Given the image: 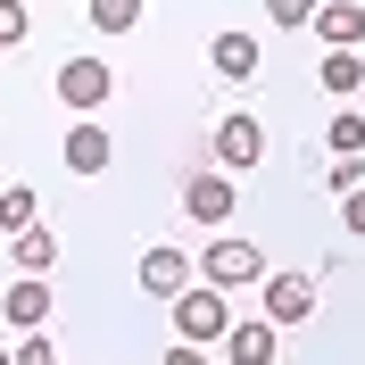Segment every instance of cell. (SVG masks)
Listing matches in <instances>:
<instances>
[{
    "mask_svg": "<svg viewBox=\"0 0 365 365\" xmlns=\"http://www.w3.org/2000/svg\"><path fill=\"white\" fill-rule=\"evenodd\" d=\"M316 42L324 50H357L365 42V9H357V0H324V9H316Z\"/></svg>",
    "mask_w": 365,
    "mask_h": 365,
    "instance_id": "obj_9",
    "label": "cell"
},
{
    "mask_svg": "<svg viewBox=\"0 0 365 365\" xmlns=\"http://www.w3.org/2000/svg\"><path fill=\"white\" fill-rule=\"evenodd\" d=\"M25 225H34V191L9 182V191H0V232H25Z\"/></svg>",
    "mask_w": 365,
    "mask_h": 365,
    "instance_id": "obj_17",
    "label": "cell"
},
{
    "mask_svg": "<svg viewBox=\"0 0 365 365\" xmlns=\"http://www.w3.org/2000/svg\"><path fill=\"white\" fill-rule=\"evenodd\" d=\"M25 34H34V17H25V0H0V50H17Z\"/></svg>",
    "mask_w": 365,
    "mask_h": 365,
    "instance_id": "obj_18",
    "label": "cell"
},
{
    "mask_svg": "<svg viewBox=\"0 0 365 365\" xmlns=\"http://www.w3.org/2000/svg\"><path fill=\"white\" fill-rule=\"evenodd\" d=\"M324 141H332V158H365V116H357V108H341Z\"/></svg>",
    "mask_w": 365,
    "mask_h": 365,
    "instance_id": "obj_15",
    "label": "cell"
},
{
    "mask_svg": "<svg viewBox=\"0 0 365 365\" xmlns=\"http://www.w3.org/2000/svg\"><path fill=\"white\" fill-rule=\"evenodd\" d=\"M266 9H274V25H316L324 0H266Z\"/></svg>",
    "mask_w": 365,
    "mask_h": 365,
    "instance_id": "obj_19",
    "label": "cell"
},
{
    "mask_svg": "<svg viewBox=\"0 0 365 365\" xmlns=\"http://www.w3.org/2000/svg\"><path fill=\"white\" fill-rule=\"evenodd\" d=\"M0 365H17V357H9V349H0Z\"/></svg>",
    "mask_w": 365,
    "mask_h": 365,
    "instance_id": "obj_24",
    "label": "cell"
},
{
    "mask_svg": "<svg viewBox=\"0 0 365 365\" xmlns=\"http://www.w3.org/2000/svg\"><path fill=\"white\" fill-rule=\"evenodd\" d=\"M324 182L349 200V191H365V166H357V158H341V166H324Z\"/></svg>",
    "mask_w": 365,
    "mask_h": 365,
    "instance_id": "obj_20",
    "label": "cell"
},
{
    "mask_svg": "<svg viewBox=\"0 0 365 365\" xmlns=\"http://www.w3.org/2000/svg\"><path fill=\"white\" fill-rule=\"evenodd\" d=\"M108 158H116L108 125H91V116H83V125L67 133V166H75V175H108Z\"/></svg>",
    "mask_w": 365,
    "mask_h": 365,
    "instance_id": "obj_11",
    "label": "cell"
},
{
    "mask_svg": "<svg viewBox=\"0 0 365 365\" xmlns=\"http://www.w3.org/2000/svg\"><path fill=\"white\" fill-rule=\"evenodd\" d=\"M365 83V58L357 50H324V91H357Z\"/></svg>",
    "mask_w": 365,
    "mask_h": 365,
    "instance_id": "obj_14",
    "label": "cell"
},
{
    "mask_svg": "<svg viewBox=\"0 0 365 365\" xmlns=\"http://www.w3.org/2000/svg\"><path fill=\"white\" fill-rule=\"evenodd\" d=\"M266 158V125L257 116H225L216 125V166H257Z\"/></svg>",
    "mask_w": 365,
    "mask_h": 365,
    "instance_id": "obj_6",
    "label": "cell"
},
{
    "mask_svg": "<svg viewBox=\"0 0 365 365\" xmlns=\"http://www.w3.org/2000/svg\"><path fill=\"white\" fill-rule=\"evenodd\" d=\"M0 307H9V324H17V332H42V324H50V282H42V274H17Z\"/></svg>",
    "mask_w": 365,
    "mask_h": 365,
    "instance_id": "obj_8",
    "label": "cell"
},
{
    "mask_svg": "<svg viewBox=\"0 0 365 365\" xmlns=\"http://www.w3.org/2000/svg\"><path fill=\"white\" fill-rule=\"evenodd\" d=\"M216 75H232V83H257V67H266V50H257V34H216Z\"/></svg>",
    "mask_w": 365,
    "mask_h": 365,
    "instance_id": "obj_10",
    "label": "cell"
},
{
    "mask_svg": "<svg viewBox=\"0 0 365 365\" xmlns=\"http://www.w3.org/2000/svg\"><path fill=\"white\" fill-rule=\"evenodd\" d=\"M141 291H150V299L191 291V266H182V250H141Z\"/></svg>",
    "mask_w": 365,
    "mask_h": 365,
    "instance_id": "obj_12",
    "label": "cell"
},
{
    "mask_svg": "<svg viewBox=\"0 0 365 365\" xmlns=\"http://www.w3.org/2000/svg\"><path fill=\"white\" fill-rule=\"evenodd\" d=\"M9 250H17V274H50V266H58V232H42V225H25L17 241H9Z\"/></svg>",
    "mask_w": 365,
    "mask_h": 365,
    "instance_id": "obj_13",
    "label": "cell"
},
{
    "mask_svg": "<svg viewBox=\"0 0 365 365\" xmlns=\"http://www.w3.org/2000/svg\"><path fill=\"white\" fill-rule=\"evenodd\" d=\"M341 225H349V232L365 241V191H349V200H341Z\"/></svg>",
    "mask_w": 365,
    "mask_h": 365,
    "instance_id": "obj_22",
    "label": "cell"
},
{
    "mask_svg": "<svg viewBox=\"0 0 365 365\" xmlns=\"http://www.w3.org/2000/svg\"><path fill=\"white\" fill-rule=\"evenodd\" d=\"M17 365H58V349H50V332H25V349H17Z\"/></svg>",
    "mask_w": 365,
    "mask_h": 365,
    "instance_id": "obj_21",
    "label": "cell"
},
{
    "mask_svg": "<svg viewBox=\"0 0 365 365\" xmlns=\"http://www.w3.org/2000/svg\"><path fill=\"white\" fill-rule=\"evenodd\" d=\"M200 274L216 282V291H241V282H266V250L257 241H207V257H200Z\"/></svg>",
    "mask_w": 365,
    "mask_h": 365,
    "instance_id": "obj_3",
    "label": "cell"
},
{
    "mask_svg": "<svg viewBox=\"0 0 365 365\" xmlns=\"http://www.w3.org/2000/svg\"><path fill=\"white\" fill-rule=\"evenodd\" d=\"M58 100H67L75 116L108 108V100H116V67H108V58H91V50H83V58H67V67H58Z\"/></svg>",
    "mask_w": 365,
    "mask_h": 365,
    "instance_id": "obj_2",
    "label": "cell"
},
{
    "mask_svg": "<svg viewBox=\"0 0 365 365\" xmlns=\"http://www.w3.org/2000/svg\"><path fill=\"white\" fill-rule=\"evenodd\" d=\"M232 207H241V191H232V175H216V166H200V175L182 182V216H191V225H225Z\"/></svg>",
    "mask_w": 365,
    "mask_h": 365,
    "instance_id": "obj_4",
    "label": "cell"
},
{
    "mask_svg": "<svg viewBox=\"0 0 365 365\" xmlns=\"http://www.w3.org/2000/svg\"><path fill=\"white\" fill-rule=\"evenodd\" d=\"M232 332V299L216 291V282H191V291H175V341L207 349V341H225Z\"/></svg>",
    "mask_w": 365,
    "mask_h": 365,
    "instance_id": "obj_1",
    "label": "cell"
},
{
    "mask_svg": "<svg viewBox=\"0 0 365 365\" xmlns=\"http://www.w3.org/2000/svg\"><path fill=\"white\" fill-rule=\"evenodd\" d=\"M225 365H274V324H266V316H232Z\"/></svg>",
    "mask_w": 365,
    "mask_h": 365,
    "instance_id": "obj_7",
    "label": "cell"
},
{
    "mask_svg": "<svg viewBox=\"0 0 365 365\" xmlns=\"http://www.w3.org/2000/svg\"><path fill=\"white\" fill-rule=\"evenodd\" d=\"M91 25H100V34H133V25H141V0H91Z\"/></svg>",
    "mask_w": 365,
    "mask_h": 365,
    "instance_id": "obj_16",
    "label": "cell"
},
{
    "mask_svg": "<svg viewBox=\"0 0 365 365\" xmlns=\"http://www.w3.org/2000/svg\"><path fill=\"white\" fill-rule=\"evenodd\" d=\"M316 316V282L307 274H266V324L282 332V324H307Z\"/></svg>",
    "mask_w": 365,
    "mask_h": 365,
    "instance_id": "obj_5",
    "label": "cell"
},
{
    "mask_svg": "<svg viewBox=\"0 0 365 365\" xmlns=\"http://www.w3.org/2000/svg\"><path fill=\"white\" fill-rule=\"evenodd\" d=\"M166 365H207V349H191V341H175V349H166Z\"/></svg>",
    "mask_w": 365,
    "mask_h": 365,
    "instance_id": "obj_23",
    "label": "cell"
}]
</instances>
